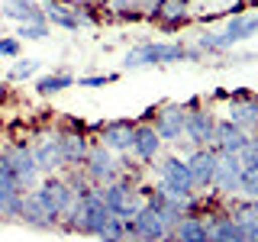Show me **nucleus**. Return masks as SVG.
I'll list each match as a JSON object with an SVG mask.
<instances>
[{
    "label": "nucleus",
    "instance_id": "nucleus-15",
    "mask_svg": "<svg viewBox=\"0 0 258 242\" xmlns=\"http://www.w3.org/2000/svg\"><path fill=\"white\" fill-rule=\"evenodd\" d=\"M42 16H45V23H52V26H58V29H68V32L81 29L78 7H71L68 0H45V4H42Z\"/></svg>",
    "mask_w": 258,
    "mask_h": 242
},
{
    "label": "nucleus",
    "instance_id": "nucleus-23",
    "mask_svg": "<svg viewBox=\"0 0 258 242\" xmlns=\"http://www.w3.org/2000/svg\"><path fill=\"white\" fill-rule=\"evenodd\" d=\"M68 87H75V78L68 71H52V75H42L36 81V94H42V97H55V94L68 91Z\"/></svg>",
    "mask_w": 258,
    "mask_h": 242
},
{
    "label": "nucleus",
    "instance_id": "nucleus-21",
    "mask_svg": "<svg viewBox=\"0 0 258 242\" xmlns=\"http://www.w3.org/2000/svg\"><path fill=\"white\" fill-rule=\"evenodd\" d=\"M171 242H210L207 220H200V216H184V220H177V226L171 229Z\"/></svg>",
    "mask_w": 258,
    "mask_h": 242
},
{
    "label": "nucleus",
    "instance_id": "nucleus-27",
    "mask_svg": "<svg viewBox=\"0 0 258 242\" xmlns=\"http://www.w3.org/2000/svg\"><path fill=\"white\" fill-rule=\"evenodd\" d=\"M52 36L48 23H26V26L16 29V39H29V42H42V39Z\"/></svg>",
    "mask_w": 258,
    "mask_h": 242
},
{
    "label": "nucleus",
    "instance_id": "nucleus-24",
    "mask_svg": "<svg viewBox=\"0 0 258 242\" xmlns=\"http://www.w3.org/2000/svg\"><path fill=\"white\" fill-rule=\"evenodd\" d=\"M23 194L26 191H0V220H20L23 213Z\"/></svg>",
    "mask_w": 258,
    "mask_h": 242
},
{
    "label": "nucleus",
    "instance_id": "nucleus-10",
    "mask_svg": "<svg viewBox=\"0 0 258 242\" xmlns=\"http://www.w3.org/2000/svg\"><path fill=\"white\" fill-rule=\"evenodd\" d=\"M184 123H187V107H181V103H168L165 110L155 116V133L161 142H177L184 136Z\"/></svg>",
    "mask_w": 258,
    "mask_h": 242
},
{
    "label": "nucleus",
    "instance_id": "nucleus-29",
    "mask_svg": "<svg viewBox=\"0 0 258 242\" xmlns=\"http://www.w3.org/2000/svg\"><path fill=\"white\" fill-rule=\"evenodd\" d=\"M97 239H100V242H126V223L113 216V220L100 229V236H97Z\"/></svg>",
    "mask_w": 258,
    "mask_h": 242
},
{
    "label": "nucleus",
    "instance_id": "nucleus-19",
    "mask_svg": "<svg viewBox=\"0 0 258 242\" xmlns=\"http://www.w3.org/2000/svg\"><path fill=\"white\" fill-rule=\"evenodd\" d=\"M207 229H210V242H245V232L236 226L229 213H210L207 220Z\"/></svg>",
    "mask_w": 258,
    "mask_h": 242
},
{
    "label": "nucleus",
    "instance_id": "nucleus-3",
    "mask_svg": "<svg viewBox=\"0 0 258 242\" xmlns=\"http://www.w3.org/2000/svg\"><path fill=\"white\" fill-rule=\"evenodd\" d=\"M258 36V16H232L229 23H226L223 32H204V36L197 39V52L200 55H213V52H226V48L245 42V39Z\"/></svg>",
    "mask_w": 258,
    "mask_h": 242
},
{
    "label": "nucleus",
    "instance_id": "nucleus-17",
    "mask_svg": "<svg viewBox=\"0 0 258 242\" xmlns=\"http://www.w3.org/2000/svg\"><path fill=\"white\" fill-rule=\"evenodd\" d=\"M152 20L161 29H177L187 20V7L184 0H152Z\"/></svg>",
    "mask_w": 258,
    "mask_h": 242
},
{
    "label": "nucleus",
    "instance_id": "nucleus-33",
    "mask_svg": "<svg viewBox=\"0 0 258 242\" xmlns=\"http://www.w3.org/2000/svg\"><path fill=\"white\" fill-rule=\"evenodd\" d=\"M91 4H113V0H91Z\"/></svg>",
    "mask_w": 258,
    "mask_h": 242
},
{
    "label": "nucleus",
    "instance_id": "nucleus-18",
    "mask_svg": "<svg viewBox=\"0 0 258 242\" xmlns=\"http://www.w3.org/2000/svg\"><path fill=\"white\" fill-rule=\"evenodd\" d=\"M129 142H133V123L129 119H113L100 129V145L107 152H129Z\"/></svg>",
    "mask_w": 258,
    "mask_h": 242
},
{
    "label": "nucleus",
    "instance_id": "nucleus-30",
    "mask_svg": "<svg viewBox=\"0 0 258 242\" xmlns=\"http://www.w3.org/2000/svg\"><path fill=\"white\" fill-rule=\"evenodd\" d=\"M116 78H119L116 71H103V75H87V78H78L75 84H78V87H103V84H113Z\"/></svg>",
    "mask_w": 258,
    "mask_h": 242
},
{
    "label": "nucleus",
    "instance_id": "nucleus-32",
    "mask_svg": "<svg viewBox=\"0 0 258 242\" xmlns=\"http://www.w3.org/2000/svg\"><path fill=\"white\" fill-rule=\"evenodd\" d=\"M4 100H7V87L0 84V103H4Z\"/></svg>",
    "mask_w": 258,
    "mask_h": 242
},
{
    "label": "nucleus",
    "instance_id": "nucleus-7",
    "mask_svg": "<svg viewBox=\"0 0 258 242\" xmlns=\"http://www.w3.org/2000/svg\"><path fill=\"white\" fill-rule=\"evenodd\" d=\"M0 152H4L7 161L13 165V171H16V177H20L23 191L36 188V184H39V168H36V155H32L29 145L26 142H13V145H4Z\"/></svg>",
    "mask_w": 258,
    "mask_h": 242
},
{
    "label": "nucleus",
    "instance_id": "nucleus-20",
    "mask_svg": "<svg viewBox=\"0 0 258 242\" xmlns=\"http://www.w3.org/2000/svg\"><path fill=\"white\" fill-rule=\"evenodd\" d=\"M58 145H61L64 165H84L87 152H91V145H87V136L78 133V129H64V133H58Z\"/></svg>",
    "mask_w": 258,
    "mask_h": 242
},
{
    "label": "nucleus",
    "instance_id": "nucleus-2",
    "mask_svg": "<svg viewBox=\"0 0 258 242\" xmlns=\"http://www.w3.org/2000/svg\"><path fill=\"white\" fill-rule=\"evenodd\" d=\"M29 194L36 197V204L45 210V216L55 226L61 223V216L71 210V204H75V188L68 184V177H58V174H45Z\"/></svg>",
    "mask_w": 258,
    "mask_h": 242
},
{
    "label": "nucleus",
    "instance_id": "nucleus-16",
    "mask_svg": "<svg viewBox=\"0 0 258 242\" xmlns=\"http://www.w3.org/2000/svg\"><path fill=\"white\" fill-rule=\"evenodd\" d=\"M0 16L20 23V26H26V23H45L42 4H36V0H4L0 4Z\"/></svg>",
    "mask_w": 258,
    "mask_h": 242
},
{
    "label": "nucleus",
    "instance_id": "nucleus-22",
    "mask_svg": "<svg viewBox=\"0 0 258 242\" xmlns=\"http://www.w3.org/2000/svg\"><path fill=\"white\" fill-rule=\"evenodd\" d=\"M20 220L32 226V229H39V232H48V229H55V223L45 216V210L36 204V197L32 194H23V213H20Z\"/></svg>",
    "mask_w": 258,
    "mask_h": 242
},
{
    "label": "nucleus",
    "instance_id": "nucleus-26",
    "mask_svg": "<svg viewBox=\"0 0 258 242\" xmlns=\"http://www.w3.org/2000/svg\"><path fill=\"white\" fill-rule=\"evenodd\" d=\"M239 194H245L248 200H258V161H242Z\"/></svg>",
    "mask_w": 258,
    "mask_h": 242
},
{
    "label": "nucleus",
    "instance_id": "nucleus-8",
    "mask_svg": "<svg viewBox=\"0 0 258 242\" xmlns=\"http://www.w3.org/2000/svg\"><path fill=\"white\" fill-rule=\"evenodd\" d=\"M213 126H216L213 113L197 107V103H190L187 107V123H184V136H187L197 149H207V145L213 142Z\"/></svg>",
    "mask_w": 258,
    "mask_h": 242
},
{
    "label": "nucleus",
    "instance_id": "nucleus-25",
    "mask_svg": "<svg viewBox=\"0 0 258 242\" xmlns=\"http://www.w3.org/2000/svg\"><path fill=\"white\" fill-rule=\"evenodd\" d=\"M229 123L242 126H258V100H248V103H232L229 110Z\"/></svg>",
    "mask_w": 258,
    "mask_h": 242
},
{
    "label": "nucleus",
    "instance_id": "nucleus-6",
    "mask_svg": "<svg viewBox=\"0 0 258 242\" xmlns=\"http://www.w3.org/2000/svg\"><path fill=\"white\" fill-rule=\"evenodd\" d=\"M84 177L94 184V188H103V184L116 181L119 177V165L113 158V152H107L103 145H94L84 158Z\"/></svg>",
    "mask_w": 258,
    "mask_h": 242
},
{
    "label": "nucleus",
    "instance_id": "nucleus-5",
    "mask_svg": "<svg viewBox=\"0 0 258 242\" xmlns=\"http://www.w3.org/2000/svg\"><path fill=\"white\" fill-rule=\"evenodd\" d=\"M158 188L165 194H171L177 200H190L197 188H194V177H190V168H187V158H177V155H168L161 158L158 165Z\"/></svg>",
    "mask_w": 258,
    "mask_h": 242
},
{
    "label": "nucleus",
    "instance_id": "nucleus-1",
    "mask_svg": "<svg viewBox=\"0 0 258 242\" xmlns=\"http://www.w3.org/2000/svg\"><path fill=\"white\" fill-rule=\"evenodd\" d=\"M200 52L187 48L184 42H142L126 52V68H149V65H174V62H197Z\"/></svg>",
    "mask_w": 258,
    "mask_h": 242
},
{
    "label": "nucleus",
    "instance_id": "nucleus-9",
    "mask_svg": "<svg viewBox=\"0 0 258 242\" xmlns=\"http://www.w3.org/2000/svg\"><path fill=\"white\" fill-rule=\"evenodd\" d=\"M248 136L245 129H239L236 123H229V119H220V123L213 126V142H210V149L216 152V155H239L242 149H245Z\"/></svg>",
    "mask_w": 258,
    "mask_h": 242
},
{
    "label": "nucleus",
    "instance_id": "nucleus-12",
    "mask_svg": "<svg viewBox=\"0 0 258 242\" xmlns=\"http://www.w3.org/2000/svg\"><path fill=\"white\" fill-rule=\"evenodd\" d=\"M129 152H133L139 161H155L161 155V139L155 133L152 123H133V142H129Z\"/></svg>",
    "mask_w": 258,
    "mask_h": 242
},
{
    "label": "nucleus",
    "instance_id": "nucleus-13",
    "mask_svg": "<svg viewBox=\"0 0 258 242\" xmlns=\"http://www.w3.org/2000/svg\"><path fill=\"white\" fill-rule=\"evenodd\" d=\"M239 177H242V158L239 155H220L213 191H220L223 197H232V194H239Z\"/></svg>",
    "mask_w": 258,
    "mask_h": 242
},
{
    "label": "nucleus",
    "instance_id": "nucleus-4",
    "mask_svg": "<svg viewBox=\"0 0 258 242\" xmlns=\"http://www.w3.org/2000/svg\"><path fill=\"white\" fill-rule=\"evenodd\" d=\"M126 223V239L136 242H171V226L155 204H142V210Z\"/></svg>",
    "mask_w": 258,
    "mask_h": 242
},
{
    "label": "nucleus",
    "instance_id": "nucleus-31",
    "mask_svg": "<svg viewBox=\"0 0 258 242\" xmlns=\"http://www.w3.org/2000/svg\"><path fill=\"white\" fill-rule=\"evenodd\" d=\"M0 55H4V58H20V39H16V36H4V39H0Z\"/></svg>",
    "mask_w": 258,
    "mask_h": 242
},
{
    "label": "nucleus",
    "instance_id": "nucleus-14",
    "mask_svg": "<svg viewBox=\"0 0 258 242\" xmlns=\"http://www.w3.org/2000/svg\"><path fill=\"white\" fill-rule=\"evenodd\" d=\"M36 155V168L39 174H58L64 168V155H61V145H58V136H45L42 142L32 149Z\"/></svg>",
    "mask_w": 258,
    "mask_h": 242
},
{
    "label": "nucleus",
    "instance_id": "nucleus-28",
    "mask_svg": "<svg viewBox=\"0 0 258 242\" xmlns=\"http://www.w3.org/2000/svg\"><path fill=\"white\" fill-rule=\"evenodd\" d=\"M39 65H42L39 58H16V65L10 68L7 78H10V81H26V78H32L39 71Z\"/></svg>",
    "mask_w": 258,
    "mask_h": 242
},
{
    "label": "nucleus",
    "instance_id": "nucleus-11",
    "mask_svg": "<svg viewBox=\"0 0 258 242\" xmlns=\"http://www.w3.org/2000/svg\"><path fill=\"white\" fill-rule=\"evenodd\" d=\"M216 165H220V155L213 149H194V155L187 158V168H190V177H194V188L207 191L213 188V177H216Z\"/></svg>",
    "mask_w": 258,
    "mask_h": 242
}]
</instances>
